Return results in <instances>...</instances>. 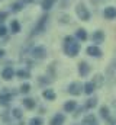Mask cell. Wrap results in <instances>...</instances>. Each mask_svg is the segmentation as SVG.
<instances>
[{
  "instance_id": "1",
  "label": "cell",
  "mask_w": 116,
  "mask_h": 125,
  "mask_svg": "<svg viewBox=\"0 0 116 125\" xmlns=\"http://www.w3.org/2000/svg\"><path fill=\"white\" fill-rule=\"evenodd\" d=\"M64 52L68 55V57H77L78 52H80V42L73 38V36H65L64 39Z\"/></svg>"
},
{
  "instance_id": "2",
  "label": "cell",
  "mask_w": 116,
  "mask_h": 125,
  "mask_svg": "<svg viewBox=\"0 0 116 125\" xmlns=\"http://www.w3.org/2000/svg\"><path fill=\"white\" fill-rule=\"evenodd\" d=\"M30 57L35 58V60H44V58H47V50L44 47H41V45L33 47L30 50Z\"/></svg>"
},
{
  "instance_id": "3",
  "label": "cell",
  "mask_w": 116,
  "mask_h": 125,
  "mask_svg": "<svg viewBox=\"0 0 116 125\" xmlns=\"http://www.w3.org/2000/svg\"><path fill=\"white\" fill-rule=\"evenodd\" d=\"M67 92L71 94V96H80V94L83 93V84L80 82H73V83L68 84Z\"/></svg>"
},
{
  "instance_id": "4",
  "label": "cell",
  "mask_w": 116,
  "mask_h": 125,
  "mask_svg": "<svg viewBox=\"0 0 116 125\" xmlns=\"http://www.w3.org/2000/svg\"><path fill=\"white\" fill-rule=\"evenodd\" d=\"M65 121H67L65 114H64V112H57V114H54V115L51 116L48 125H64Z\"/></svg>"
},
{
  "instance_id": "5",
  "label": "cell",
  "mask_w": 116,
  "mask_h": 125,
  "mask_svg": "<svg viewBox=\"0 0 116 125\" xmlns=\"http://www.w3.org/2000/svg\"><path fill=\"white\" fill-rule=\"evenodd\" d=\"M13 96H15V94L12 93V92H7V90L0 92V105L4 106V108H7L9 103L13 100Z\"/></svg>"
},
{
  "instance_id": "6",
  "label": "cell",
  "mask_w": 116,
  "mask_h": 125,
  "mask_svg": "<svg viewBox=\"0 0 116 125\" xmlns=\"http://www.w3.org/2000/svg\"><path fill=\"white\" fill-rule=\"evenodd\" d=\"M106 80L109 83H115L116 82V58L112 61V64L107 68V74H106Z\"/></svg>"
},
{
  "instance_id": "7",
  "label": "cell",
  "mask_w": 116,
  "mask_h": 125,
  "mask_svg": "<svg viewBox=\"0 0 116 125\" xmlns=\"http://www.w3.org/2000/svg\"><path fill=\"white\" fill-rule=\"evenodd\" d=\"M81 125H100V122H99V118L94 114H87L81 119Z\"/></svg>"
},
{
  "instance_id": "8",
  "label": "cell",
  "mask_w": 116,
  "mask_h": 125,
  "mask_svg": "<svg viewBox=\"0 0 116 125\" xmlns=\"http://www.w3.org/2000/svg\"><path fill=\"white\" fill-rule=\"evenodd\" d=\"M76 12H77L78 18H80L81 21L87 22V21L90 19V13H88V10H87V7L84 6V4H78V6H77V9H76Z\"/></svg>"
},
{
  "instance_id": "9",
  "label": "cell",
  "mask_w": 116,
  "mask_h": 125,
  "mask_svg": "<svg viewBox=\"0 0 116 125\" xmlns=\"http://www.w3.org/2000/svg\"><path fill=\"white\" fill-rule=\"evenodd\" d=\"M47 22H48V16H42V18L39 19L38 25L33 28V32H32V35H38V33H41V32L45 29V26H47Z\"/></svg>"
},
{
  "instance_id": "10",
  "label": "cell",
  "mask_w": 116,
  "mask_h": 125,
  "mask_svg": "<svg viewBox=\"0 0 116 125\" xmlns=\"http://www.w3.org/2000/svg\"><path fill=\"white\" fill-rule=\"evenodd\" d=\"M87 55H90V57H94V58H100L102 57V50L97 47V45H90V47H87L86 50Z\"/></svg>"
},
{
  "instance_id": "11",
  "label": "cell",
  "mask_w": 116,
  "mask_h": 125,
  "mask_svg": "<svg viewBox=\"0 0 116 125\" xmlns=\"http://www.w3.org/2000/svg\"><path fill=\"white\" fill-rule=\"evenodd\" d=\"M78 106V103L76 102V100H67L64 105H62V111L65 112V114H73L74 111H76V108Z\"/></svg>"
},
{
  "instance_id": "12",
  "label": "cell",
  "mask_w": 116,
  "mask_h": 125,
  "mask_svg": "<svg viewBox=\"0 0 116 125\" xmlns=\"http://www.w3.org/2000/svg\"><path fill=\"white\" fill-rule=\"evenodd\" d=\"M90 70H91V67L88 65L87 61L78 62V74H80L81 77H87V76L90 74Z\"/></svg>"
},
{
  "instance_id": "13",
  "label": "cell",
  "mask_w": 116,
  "mask_h": 125,
  "mask_svg": "<svg viewBox=\"0 0 116 125\" xmlns=\"http://www.w3.org/2000/svg\"><path fill=\"white\" fill-rule=\"evenodd\" d=\"M22 105H23V108L28 109V111H33V109L38 106V103H36V100H35L33 97H23V99H22Z\"/></svg>"
},
{
  "instance_id": "14",
  "label": "cell",
  "mask_w": 116,
  "mask_h": 125,
  "mask_svg": "<svg viewBox=\"0 0 116 125\" xmlns=\"http://www.w3.org/2000/svg\"><path fill=\"white\" fill-rule=\"evenodd\" d=\"M13 77H15V70H13V67H4V68L1 70V79H3V80L10 82Z\"/></svg>"
},
{
  "instance_id": "15",
  "label": "cell",
  "mask_w": 116,
  "mask_h": 125,
  "mask_svg": "<svg viewBox=\"0 0 116 125\" xmlns=\"http://www.w3.org/2000/svg\"><path fill=\"white\" fill-rule=\"evenodd\" d=\"M110 115H112V114H110V108H109L107 105H102V106L99 108V118H100V119L106 121Z\"/></svg>"
},
{
  "instance_id": "16",
  "label": "cell",
  "mask_w": 116,
  "mask_h": 125,
  "mask_svg": "<svg viewBox=\"0 0 116 125\" xmlns=\"http://www.w3.org/2000/svg\"><path fill=\"white\" fill-rule=\"evenodd\" d=\"M97 105H99V100H97V97H96V96H93V97H88V99H87L86 103H84L83 106H84V109H86V111H93Z\"/></svg>"
},
{
  "instance_id": "17",
  "label": "cell",
  "mask_w": 116,
  "mask_h": 125,
  "mask_svg": "<svg viewBox=\"0 0 116 125\" xmlns=\"http://www.w3.org/2000/svg\"><path fill=\"white\" fill-rule=\"evenodd\" d=\"M42 97L48 102H54L57 99V93L52 90V89H44L42 90Z\"/></svg>"
},
{
  "instance_id": "18",
  "label": "cell",
  "mask_w": 116,
  "mask_h": 125,
  "mask_svg": "<svg viewBox=\"0 0 116 125\" xmlns=\"http://www.w3.org/2000/svg\"><path fill=\"white\" fill-rule=\"evenodd\" d=\"M9 115H10V118H12V119L20 121V119L23 118V111H22L20 108H13V109L9 112Z\"/></svg>"
},
{
  "instance_id": "19",
  "label": "cell",
  "mask_w": 116,
  "mask_h": 125,
  "mask_svg": "<svg viewBox=\"0 0 116 125\" xmlns=\"http://www.w3.org/2000/svg\"><path fill=\"white\" fill-rule=\"evenodd\" d=\"M15 76L18 79H22V80H28L30 79V71L28 68H19L18 71H15Z\"/></svg>"
},
{
  "instance_id": "20",
  "label": "cell",
  "mask_w": 116,
  "mask_h": 125,
  "mask_svg": "<svg viewBox=\"0 0 116 125\" xmlns=\"http://www.w3.org/2000/svg\"><path fill=\"white\" fill-rule=\"evenodd\" d=\"M94 90H96V86L91 82H86L83 84V93H86L87 96H91V94L94 93Z\"/></svg>"
},
{
  "instance_id": "21",
  "label": "cell",
  "mask_w": 116,
  "mask_h": 125,
  "mask_svg": "<svg viewBox=\"0 0 116 125\" xmlns=\"http://www.w3.org/2000/svg\"><path fill=\"white\" fill-rule=\"evenodd\" d=\"M91 41H93L94 44H102V42L105 41V33H103L102 31L93 32V35H91Z\"/></svg>"
},
{
  "instance_id": "22",
  "label": "cell",
  "mask_w": 116,
  "mask_h": 125,
  "mask_svg": "<svg viewBox=\"0 0 116 125\" xmlns=\"http://www.w3.org/2000/svg\"><path fill=\"white\" fill-rule=\"evenodd\" d=\"M91 83H93V84L96 86V89H97V87H102V86L105 84V77H103L102 74H96V76L93 77Z\"/></svg>"
},
{
  "instance_id": "23",
  "label": "cell",
  "mask_w": 116,
  "mask_h": 125,
  "mask_svg": "<svg viewBox=\"0 0 116 125\" xmlns=\"http://www.w3.org/2000/svg\"><path fill=\"white\" fill-rule=\"evenodd\" d=\"M106 19H115L116 18V7H106L103 12Z\"/></svg>"
},
{
  "instance_id": "24",
  "label": "cell",
  "mask_w": 116,
  "mask_h": 125,
  "mask_svg": "<svg viewBox=\"0 0 116 125\" xmlns=\"http://www.w3.org/2000/svg\"><path fill=\"white\" fill-rule=\"evenodd\" d=\"M44 124H45V121H44L42 116H33L28 121V125H44Z\"/></svg>"
},
{
  "instance_id": "25",
  "label": "cell",
  "mask_w": 116,
  "mask_h": 125,
  "mask_svg": "<svg viewBox=\"0 0 116 125\" xmlns=\"http://www.w3.org/2000/svg\"><path fill=\"white\" fill-rule=\"evenodd\" d=\"M76 38L78 39V41H86L87 39V32H86V29H78V31L76 32Z\"/></svg>"
},
{
  "instance_id": "26",
  "label": "cell",
  "mask_w": 116,
  "mask_h": 125,
  "mask_svg": "<svg viewBox=\"0 0 116 125\" xmlns=\"http://www.w3.org/2000/svg\"><path fill=\"white\" fill-rule=\"evenodd\" d=\"M30 89H32V87H30L29 83H22L20 87H19V92H20L22 94H28L29 92H30Z\"/></svg>"
},
{
  "instance_id": "27",
  "label": "cell",
  "mask_w": 116,
  "mask_h": 125,
  "mask_svg": "<svg viewBox=\"0 0 116 125\" xmlns=\"http://www.w3.org/2000/svg\"><path fill=\"white\" fill-rule=\"evenodd\" d=\"M55 0H42V9L44 10H49L52 6H54Z\"/></svg>"
},
{
  "instance_id": "28",
  "label": "cell",
  "mask_w": 116,
  "mask_h": 125,
  "mask_svg": "<svg viewBox=\"0 0 116 125\" xmlns=\"http://www.w3.org/2000/svg\"><path fill=\"white\" fill-rule=\"evenodd\" d=\"M10 31H12V33H18V32L20 31V25H19L18 21H13L10 23Z\"/></svg>"
},
{
  "instance_id": "29",
  "label": "cell",
  "mask_w": 116,
  "mask_h": 125,
  "mask_svg": "<svg viewBox=\"0 0 116 125\" xmlns=\"http://www.w3.org/2000/svg\"><path fill=\"white\" fill-rule=\"evenodd\" d=\"M38 82H39V84H42V86H47V84H51V79H47L45 76H39V79H38Z\"/></svg>"
},
{
  "instance_id": "30",
  "label": "cell",
  "mask_w": 116,
  "mask_h": 125,
  "mask_svg": "<svg viewBox=\"0 0 116 125\" xmlns=\"http://www.w3.org/2000/svg\"><path fill=\"white\" fill-rule=\"evenodd\" d=\"M84 111H86V109H84V106H77V108H76V111L73 112L74 118H78L80 115H83V114H84Z\"/></svg>"
},
{
  "instance_id": "31",
  "label": "cell",
  "mask_w": 116,
  "mask_h": 125,
  "mask_svg": "<svg viewBox=\"0 0 116 125\" xmlns=\"http://www.w3.org/2000/svg\"><path fill=\"white\" fill-rule=\"evenodd\" d=\"M22 7H23V3H22V1H18V3H13V4H12V10H13V12H19Z\"/></svg>"
},
{
  "instance_id": "32",
  "label": "cell",
  "mask_w": 116,
  "mask_h": 125,
  "mask_svg": "<svg viewBox=\"0 0 116 125\" xmlns=\"http://www.w3.org/2000/svg\"><path fill=\"white\" fill-rule=\"evenodd\" d=\"M105 122H106V125H116V118L110 115V116H109V118H107Z\"/></svg>"
},
{
  "instance_id": "33",
  "label": "cell",
  "mask_w": 116,
  "mask_h": 125,
  "mask_svg": "<svg viewBox=\"0 0 116 125\" xmlns=\"http://www.w3.org/2000/svg\"><path fill=\"white\" fill-rule=\"evenodd\" d=\"M6 18H7V13L6 12H0V23H3L6 21Z\"/></svg>"
},
{
  "instance_id": "34",
  "label": "cell",
  "mask_w": 116,
  "mask_h": 125,
  "mask_svg": "<svg viewBox=\"0 0 116 125\" xmlns=\"http://www.w3.org/2000/svg\"><path fill=\"white\" fill-rule=\"evenodd\" d=\"M6 32H7V29H6L3 25H0V36H4V35H6Z\"/></svg>"
},
{
  "instance_id": "35",
  "label": "cell",
  "mask_w": 116,
  "mask_h": 125,
  "mask_svg": "<svg viewBox=\"0 0 116 125\" xmlns=\"http://www.w3.org/2000/svg\"><path fill=\"white\" fill-rule=\"evenodd\" d=\"M4 54H6V52H4V50H0V60L4 57Z\"/></svg>"
},
{
  "instance_id": "36",
  "label": "cell",
  "mask_w": 116,
  "mask_h": 125,
  "mask_svg": "<svg viewBox=\"0 0 116 125\" xmlns=\"http://www.w3.org/2000/svg\"><path fill=\"white\" fill-rule=\"evenodd\" d=\"M19 125H25V122H22V119L19 121Z\"/></svg>"
},
{
  "instance_id": "37",
  "label": "cell",
  "mask_w": 116,
  "mask_h": 125,
  "mask_svg": "<svg viewBox=\"0 0 116 125\" xmlns=\"http://www.w3.org/2000/svg\"><path fill=\"white\" fill-rule=\"evenodd\" d=\"M73 125H81V124H73Z\"/></svg>"
},
{
  "instance_id": "38",
  "label": "cell",
  "mask_w": 116,
  "mask_h": 125,
  "mask_svg": "<svg viewBox=\"0 0 116 125\" xmlns=\"http://www.w3.org/2000/svg\"><path fill=\"white\" fill-rule=\"evenodd\" d=\"M9 125H15V124H9Z\"/></svg>"
},
{
  "instance_id": "39",
  "label": "cell",
  "mask_w": 116,
  "mask_h": 125,
  "mask_svg": "<svg viewBox=\"0 0 116 125\" xmlns=\"http://www.w3.org/2000/svg\"><path fill=\"white\" fill-rule=\"evenodd\" d=\"M115 118H116V115H115Z\"/></svg>"
}]
</instances>
